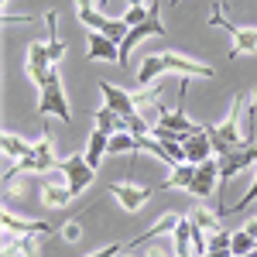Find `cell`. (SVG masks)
<instances>
[{"instance_id":"e575fe53","label":"cell","mask_w":257,"mask_h":257,"mask_svg":"<svg viewBox=\"0 0 257 257\" xmlns=\"http://www.w3.org/2000/svg\"><path fill=\"white\" fill-rule=\"evenodd\" d=\"M4 4H11V0H4Z\"/></svg>"},{"instance_id":"4316f807","label":"cell","mask_w":257,"mask_h":257,"mask_svg":"<svg viewBox=\"0 0 257 257\" xmlns=\"http://www.w3.org/2000/svg\"><path fill=\"white\" fill-rule=\"evenodd\" d=\"M117 254H127V243H106L103 250H93L89 257H117Z\"/></svg>"},{"instance_id":"ba28073f","label":"cell","mask_w":257,"mask_h":257,"mask_svg":"<svg viewBox=\"0 0 257 257\" xmlns=\"http://www.w3.org/2000/svg\"><path fill=\"white\" fill-rule=\"evenodd\" d=\"M106 192L117 199L127 213H138L141 206L155 196V189H144V185H127V182H110V185H106Z\"/></svg>"},{"instance_id":"7c38bea8","label":"cell","mask_w":257,"mask_h":257,"mask_svg":"<svg viewBox=\"0 0 257 257\" xmlns=\"http://www.w3.org/2000/svg\"><path fill=\"white\" fill-rule=\"evenodd\" d=\"M99 93H103V103H106V106H113L120 117L138 113V110H134V96H131L127 89H120V86H113V82H103V79H99Z\"/></svg>"},{"instance_id":"603a6c76","label":"cell","mask_w":257,"mask_h":257,"mask_svg":"<svg viewBox=\"0 0 257 257\" xmlns=\"http://www.w3.org/2000/svg\"><path fill=\"white\" fill-rule=\"evenodd\" d=\"M189 216H192V223H196L202 233H219V230H223V226H219V216H213V213H209V209H202V206L192 209Z\"/></svg>"},{"instance_id":"4fadbf2b","label":"cell","mask_w":257,"mask_h":257,"mask_svg":"<svg viewBox=\"0 0 257 257\" xmlns=\"http://www.w3.org/2000/svg\"><path fill=\"white\" fill-rule=\"evenodd\" d=\"M89 48H86V59L89 62H99V59H120V45L113 38H106V35H99V31H89Z\"/></svg>"},{"instance_id":"ffe728a7","label":"cell","mask_w":257,"mask_h":257,"mask_svg":"<svg viewBox=\"0 0 257 257\" xmlns=\"http://www.w3.org/2000/svg\"><path fill=\"white\" fill-rule=\"evenodd\" d=\"M103 151H110V134H103V131H93L89 134V144H86V161L99 168L103 165Z\"/></svg>"},{"instance_id":"f546056e","label":"cell","mask_w":257,"mask_h":257,"mask_svg":"<svg viewBox=\"0 0 257 257\" xmlns=\"http://www.w3.org/2000/svg\"><path fill=\"white\" fill-rule=\"evenodd\" d=\"M202 257H233V250H230V247H226V250H206Z\"/></svg>"},{"instance_id":"836d02e7","label":"cell","mask_w":257,"mask_h":257,"mask_svg":"<svg viewBox=\"0 0 257 257\" xmlns=\"http://www.w3.org/2000/svg\"><path fill=\"white\" fill-rule=\"evenodd\" d=\"M247 257H257V250H250V254H247Z\"/></svg>"},{"instance_id":"2e32d148","label":"cell","mask_w":257,"mask_h":257,"mask_svg":"<svg viewBox=\"0 0 257 257\" xmlns=\"http://www.w3.org/2000/svg\"><path fill=\"white\" fill-rule=\"evenodd\" d=\"M93 120H96V131L110 134V138H113V134H120V131H127V120L120 117L113 106H106V103H103L96 113H93Z\"/></svg>"},{"instance_id":"ac0fdd59","label":"cell","mask_w":257,"mask_h":257,"mask_svg":"<svg viewBox=\"0 0 257 257\" xmlns=\"http://www.w3.org/2000/svg\"><path fill=\"white\" fill-rule=\"evenodd\" d=\"M233 48H230V59L237 55H254L257 52V28H233Z\"/></svg>"},{"instance_id":"83f0119b","label":"cell","mask_w":257,"mask_h":257,"mask_svg":"<svg viewBox=\"0 0 257 257\" xmlns=\"http://www.w3.org/2000/svg\"><path fill=\"white\" fill-rule=\"evenodd\" d=\"M79 219H69V223H65V226H62V237L69 240V243H76V240H79Z\"/></svg>"},{"instance_id":"e0dca14e","label":"cell","mask_w":257,"mask_h":257,"mask_svg":"<svg viewBox=\"0 0 257 257\" xmlns=\"http://www.w3.org/2000/svg\"><path fill=\"white\" fill-rule=\"evenodd\" d=\"M213 158V144H209V134H196V138L185 141V161L189 165H202V161Z\"/></svg>"},{"instance_id":"4dcf8cb0","label":"cell","mask_w":257,"mask_h":257,"mask_svg":"<svg viewBox=\"0 0 257 257\" xmlns=\"http://www.w3.org/2000/svg\"><path fill=\"white\" fill-rule=\"evenodd\" d=\"M76 4H79V14L82 11H96V0H76Z\"/></svg>"},{"instance_id":"30bf717a","label":"cell","mask_w":257,"mask_h":257,"mask_svg":"<svg viewBox=\"0 0 257 257\" xmlns=\"http://www.w3.org/2000/svg\"><path fill=\"white\" fill-rule=\"evenodd\" d=\"M178 219H182L178 213H165L161 219H155V223H151V230H144L141 237H134V240H131V243H127V250H138V247H148L151 240H161L165 233H175Z\"/></svg>"},{"instance_id":"9c48e42d","label":"cell","mask_w":257,"mask_h":257,"mask_svg":"<svg viewBox=\"0 0 257 257\" xmlns=\"http://www.w3.org/2000/svg\"><path fill=\"white\" fill-rule=\"evenodd\" d=\"M48 72H52V55H48V45L35 41V45L28 48V76H31V82H35L38 89H45V86H48Z\"/></svg>"},{"instance_id":"5b68a950","label":"cell","mask_w":257,"mask_h":257,"mask_svg":"<svg viewBox=\"0 0 257 257\" xmlns=\"http://www.w3.org/2000/svg\"><path fill=\"white\" fill-rule=\"evenodd\" d=\"M59 172L65 175V185H69L72 196H82L93 185V178H96V168L86 161V155H72V158L59 161Z\"/></svg>"},{"instance_id":"44dd1931","label":"cell","mask_w":257,"mask_h":257,"mask_svg":"<svg viewBox=\"0 0 257 257\" xmlns=\"http://www.w3.org/2000/svg\"><path fill=\"white\" fill-rule=\"evenodd\" d=\"M0 148H4V155H7V158H14V161L28 158V155L35 151V144H28L24 138H18V134H11V131H7V134L0 138Z\"/></svg>"},{"instance_id":"8fae6325","label":"cell","mask_w":257,"mask_h":257,"mask_svg":"<svg viewBox=\"0 0 257 257\" xmlns=\"http://www.w3.org/2000/svg\"><path fill=\"white\" fill-rule=\"evenodd\" d=\"M219 182V161H202L199 165V172H196V182L189 185V192L199 199H213V185Z\"/></svg>"},{"instance_id":"7a4b0ae2","label":"cell","mask_w":257,"mask_h":257,"mask_svg":"<svg viewBox=\"0 0 257 257\" xmlns=\"http://www.w3.org/2000/svg\"><path fill=\"white\" fill-rule=\"evenodd\" d=\"M240 110H243V96L233 99L230 117L223 120L219 127H206L209 144H213V151H216V155H230V151H240V148L247 144V141H240Z\"/></svg>"},{"instance_id":"52a82bcc","label":"cell","mask_w":257,"mask_h":257,"mask_svg":"<svg viewBox=\"0 0 257 257\" xmlns=\"http://www.w3.org/2000/svg\"><path fill=\"white\" fill-rule=\"evenodd\" d=\"M0 226H4V233H14V237H24V233H38V237H52L59 226H52V223H41V219H24V216H14L11 209H4L0 213Z\"/></svg>"},{"instance_id":"d590c367","label":"cell","mask_w":257,"mask_h":257,"mask_svg":"<svg viewBox=\"0 0 257 257\" xmlns=\"http://www.w3.org/2000/svg\"><path fill=\"white\" fill-rule=\"evenodd\" d=\"M127 257H131V250H127Z\"/></svg>"},{"instance_id":"cb8c5ba5","label":"cell","mask_w":257,"mask_h":257,"mask_svg":"<svg viewBox=\"0 0 257 257\" xmlns=\"http://www.w3.org/2000/svg\"><path fill=\"white\" fill-rule=\"evenodd\" d=\"M230 250H233V257H247L250 250H257V240L250 237V233L237 230V233H233V243H230Z\"/></svg>"},{"instance_id":"9a60e30c","label":"cell","mask_w":257,"mask_h":257,"mask_svg":"<svg viewBox=\"0 0 257 257\" xmlns=\"http://www.w3.org/2000/svg\"><path fill=\"white\" fill-rule=\"evenodd\" d=\"M38 199H41V206H52V209H62V206H69V199H72V192H69V185H52V182H45V178H38Z\"/></svg>"},{"instance_id":"8992f818","label":"cell","mask_w":257,"mask_h":257,"mask_svg":"<svg viewBox=\"0 0 257 257\" xmlns=\"http://www.w3.org/2000/svg\"><path fill=\"white\" fill-rule=\"evenodd\" d=\"M79 21L89 28V31H99V35H106V38H113L120 45V41L127 38V21L123 18H106V14H99V11H82L79 14Z\"/></svg>"},{"instance_id":"7402d4cb","label":"cell","mask_w":257,"mask_h":257,"mask_svg":"<svg viewBox=\"0 0 257 257\" xmlns=\"http://www.w3.org/2000/svg\"><path fill=\"white\" fill-rule=\"evenodd\" d=\"M110 151L113 155H131V158H138V138L131 134V131H120L110 138Z\"/></svg>"},{"instance_id":"5bb4252c","label":"cell","mask_w":257,"mask_h":257,"mask_svg":"<svg viewBox=\"0 0 257 257\" xmlns=\"http://www.w3.org/2000/svg\"><path fill=\"white\" fill-rule=\"evenodd\" d=\"M196 172H199V165H175L172 168V175L165 178V182H158V192H168V189H185L189 192V185L196 182Z\"/></svg>"},{"instance_id":"484cf974","label":"cell","mask_w":257,"mask_h":257,"mask_svg":"<svg viewBox=\"0 0 257 257\" xmlns=\"http://www.w3.org/2000/svg\"><path fill=\"white\" fill-rule=\"evenodd\" d=\"M254 117H257V89L250 93V103H247V141H254Z\"/></svg>"},{"instance_id":"1f68e13d","label":"cell","mask_w":257,"mask_h":257,"mask_svg":"<svg viewBox=\"0 0 257 257\" xmlns=\"http://www.w3.org/2000/svg\"><path fill=\"white\" fill-rule=\"evenodd\" d=\"M243 233H250V237H254V240H257V216H254V219H250V223H247V226H243Z\"/></svg>"},{"instance_id":"f1b7e54d","label":"cell","mask_w":257,"mask_h":257,"mask_svg":"<svg viewBox=\"0 0 257 257\" xmlns=\"http://www.w3.org/2000/svg\"><path fill=\"white\" fill-rule=\"evenodd\" d=\"M141 257H175V250H165L161 243H151V247H148Z\"/></svg>"},{"instance_id":"d6a6232c","label":"cell","mask_w":257,"mask_h":257,"mask_svg":"<svg viewBox=\"0 0 257 257\" xmlns=\"http://www.w3.org/2000/svg\"><path fill=\"white\" fill-rule=\"evenodd\" d=\"M127 7H151V0H127Z\"/></svg>"},{"instance_id":"6da1fadb","label":"cell","mask_w":257,"mask_h":257,"mask_svg":"<svg viewBox=\"0 0 257 257\" xmlns=\"http://www.w3.org/2000/svg\"><path fill=\"white\" fill-rule=\"evenodd\" d=\"M165 72H178L182 79H189V76L213 79V69H209V65L185 59V55H178V52H158V55H148V59H144V65L138 69V82H141V86H148V82L161 79Z\"/></svg>"},{"instance_id":"277c9868","label":"cell","mask_w":257,"mask_h":257,"mask_svg":"<svg viewBox=\"0 0 257 257\" xmlns=\"http://www.w3.org/2000/svg\"><path fill=\"white\" fill-rule=\"evenodd\" d=\"M250 165H257V144H254V141H247L240 151L219 155V199H226V185H230V178L240 175V172L250 168Z\"/></svg>"},{"instance_id":"3957f363","label":"cell","mask_w":257,"mask_h":257,"mask_svg":"<svg viewBox=\"0 0 257 257\" xmlns=\"http://www.w3.org/2000/svg\"><path fill=\"white\" fill-rule=\"evenodd\" d=\"M48 113H55L59 120L72 123V110H69V99H65V89H62L59 65H52V72H48V86L41 89V99H38V117H48Z\"/></svg>"},{"instance_id":"d6986e66","label":"cell","mask_w":257,"mask_h":257,"mask_svg":"<svg viewBox=\"0 0 257 257\" xmlns=\"http://www.w3.org/2000/svg\"><path fill=\"white\" fill-rule=\"evenodd\" d=\"M192 233H196L192 216H182L175 226V257H192Z\"/></svg>"},{"instance_id":"d4e9b609","label":"cell","mask_w":257,"mask_h":257,"mask_svg":"<svg viewBox=\"0 0 257 257\" xmlns=\"http://www.w3.org/2000/svg\"><path fill=\"white\" fill-rule=\"evenodd\" d=\"M254 199H257V175H254V182H250V189H247V192L240 196V202H230L226 209H219L216 216H226V213H237V209H243V206H250Z\"/></svg>"}]
</instances>
